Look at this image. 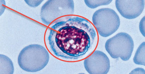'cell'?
Returning a JSON list of instances; mask_svg holds the SVG:
<instances>
[{
  "mask_svg": "<svg viewBox=\"0 0 145 74\" xmlns=\"http://www.w3.org/2000/svg\"><path fill=\"white\" fill-rule=\"evenodd\" d=\"M50 56L45 47L31 44L23 48L18 56V63L24 71L35 73L45 68L49 62Z\"/></svg>",
  "mask_w": 145,
  "mask_h": 74,
  "instance_id": "7a4b0ae2",
  "label": "cell"
},
{
  "mask_svg": "<svg viewBox=\"0 0 145 74\" xmlns=\"http://www.w3.org/2000/svg\"><path fill=\"white\" fill-rule=\"evenodd\" d=\"M115 6L117 10L123 18L133 19L139 16L145 7L144 0H116Z\"/></svg>",
  "mask_w": 145,
  "mask_h": 74,
  "instance_id": "52a82bcc",
  "label": "cell"
},
{
  "mask_svg": "<svg viewBox=\"0 0 145 74\" xmlns=\"http://www.w3.org/2000/svg\"><path fill=\"white\" fill-rule=\"evenodd\" d=\"M14 66L12 61L5 55H0V74H13Z\"/></svg>",
  "mask_w": 145,
  "mask_h": 74,
  "instance_id": "ba28073f",
  "label": "cell"
},
{
  "mask_svg": "<svg viewBox=\"0 0 145 74\" xmlns=\"http://www.w3.org/2000/svg\"><path fill=\"white\" fill-rule=\"evenodd\" d=\"M43 1H27L25 0V2L27 5L29 7L35 8L37 7L39 5H41V3Z\"/></svg>",
  "mask_w": 145,
  "mask_h": 74,
  "instance_id": "8fae6325",
  "label": "cell"
},
{
  "mask_svg": "<svg viewBox=\"0 0 145 74\" xmlns=\"http://www.w3.org/2000/svg\"><path fill=\"white\" fill-rule=\"evenodd\" d=\"M132 37L126 32L118 33L107 40L105 44L106 51L114 59L120 58L123 61L131 58L134 49Z\"/></svg>",
  "mask_w": 145,
  "mask_h": 74,
  "instance_id": "5b68a950",
  "label": "cell"
},
{
  "mask_svg": "<svg viewBox=\"0 0 145 74\" xmlns=\"http://www.w3.org/2000/svg\"><path fill=\"white\" fill-rule=\"evenodd\" d=\"M92 23L98 34L106 38L117 31L120 26V20L115 10L110 8H104L94 12Z\"/></svg>",
  "mask_w": 145,
  "mask_h": 74,
  "instance_id": "277c9868",
  "label": "cell"
},
{
  "mask_svg": "<svg viewBox=\"0 0 145 74\" xmlns=\"http://www.w3.org/2000/svg\"><path fill=\"white\" fill-rule=\"evenodd\" d=\"M74 4L72 0H49L42 6L40 16L43 24L49 26L62 17L74 15Z\"/></svg>",
  "mask_w": 145,
  "mask_h": 74,
  "instance_id": "3957f363",
  "label": "cell"
},
{
  "mask_svg": "<svg viewBox=\"0 0 145 74\" xmlns=\"http://www.w3.org/2000/svg\"><path fill=\"white\" fill-rule=\"evenodd\" d=\"M99 35L93 23L71 15L57 19L48 26L44 37L46 48L53 56L67 62L82 61L93 52Z\"/></svg>",
  "mask_w": 145,
  "mask_h": 74,
  "instance_id": "6da1fadb",
  "label": "cell"
},
{
  "mask_svg": "<svg viewBox=\"0 0 145 74\" xmlns=\"http://www.w3.org/2000/svg\"><path fill=\"white\" fill-rule=\"evenodd\" d=\"M145 42L140 44L137 50L133 61L137 65L145 66Z\"/></svg>",
  "mask_w": 145,
  "mask_h": 74,
  "instance_id": "9c48e42d",
  "label": "cell"
},
{
  "mask_svg": "<svg viewBox=\"0 0 145 74\" xmlns=\"http://www.w3.org/2000/svg\"><path fill=\"white\" fill-rule=\"evenodd\" d=\"M112 0H85L86 5L91 9H95L99 6L110 5Z\"/></svg>",
  "mask_w": 145,
  "mask_h": 74,
  "instance_id": "30bf717a",
  "label": "cell"
},
{
  "mask_svg": "<svg viewBox=\"0 0 145 74\" xmlns=\"http://www.w3.org/2000/svg\"><path fill=\"white\" fill-rule=\"evenodd\" d=\"M145 16L142 19L139 23V30L141 34L145 37Z\"/></svg>",
  "mask_w": 145,
  "mask_h": 74,
  "instance_id": "7c38bea8",
  "label": "cell"
},
{
  "mask_svg": "<svg viewBox=\"0 0 145 74\" xmlns=\"http://www.w3.org/2000/svg\"><path fill=\"white\" fill-rule=\"evenodd\" d=\"M84 65L90 74H106L110 68L108 57L103 52L99 50H95L84 59Z\"/></svg>",
  "mask_w": 145,
  "mask_h": 74,
  "instance_id": "8992f818",
  "label": "cell"
}]
</instances>
